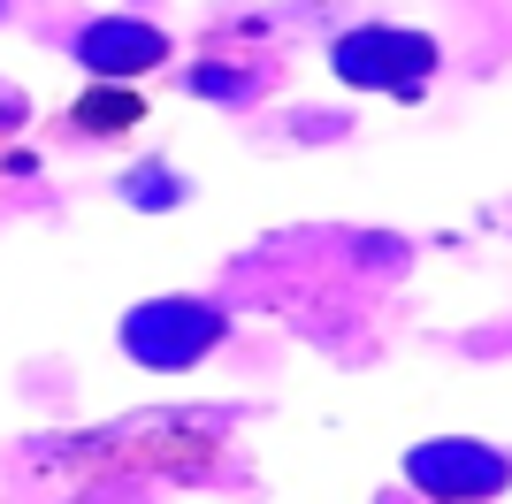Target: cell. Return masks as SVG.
<instances>
[{"label":"cell","mask_w":512,"mask_h":504,"mask_svg":"<svg viewBox=\"0 0 512 504\" xmlns=\"http://www.w3.org/2000/svg\"><path fill=\"white\" fill-rule=\"evenodd\" d=\"M230 336V321L214 314L207 298H153L138 314H123V352L153 375H184Z\"/></svg>","instance_id":"obj_1"},{"label":"cell","mask_w":512,"mask_h":504,"mask_svg":"<svg viewBox=\"0 0 512 504\" xmlns=\"http://www.w3.org/2000/svg\"><path fill=\"white\" fill-rule=\"evenodd\" d=\"M329 62H337L344 84H360V92L421 100L428 77H436V39H421V31H390V23H367V31H344Z\"/></svg>","instance_id":"obj_2"},{"label":"cell","mask_w":512,"mask_h":504,"mask_svg":"<svg viewBox=\"0 0 512 504\" xmlns=\"http://www.w3.org/2000/svg\"><path fill=\"white\" fill-rule=\"evenodd\" d=\"M406 482L421 489V497H436V504H490V497H505L512 459L490 451V443L444 436V443H421V451L406 459Z\"/></svg>","instance_id":"obj_3"},{"label":"cell","mask_w":512,"mask_h":504,"mask_svg":"<svg viewBox=\"0 0 512 504\" xmlns=\"http://www.w3.org/2000/svg\"><path fill=\"white\" fill-rule=\"evenodd\" d=\"M77 62H85L100 84H130V77H146V69L169 62V39H161L153 23H138V16H100V23L77 31Z\"/></svg>","instance_id":"obj_4"},{"label":"cell","mask_w":512,"mask_h":504,"mask_svg":"<svg viewBox=\"0 0 512 504\" xmlns=\"http://www.w3.org/2000/svg\"><path fill=\"white\" fill-rule=\"evenodd\" d=\"M138 115H146V107H138V92H130V84H92L85 100L69 107V123L85 130V138H115V130H138Z\"/></svg>","instance_id":"obj_5"},{"label":"cell","mask_w":512,"mask_h":504,"mask_svg":"<svg viewBox=\"0 0 512 504\" xmlns=\"http://www.w3.org/2000/svg\"><path fill=\"white\" fill-rule=\"evenodd\" d=\"M130 199H138V207H169L176 184L161 176V168H138V176H130Z\"/></svg>","instance_id":"obj_6"}]
</instances>
